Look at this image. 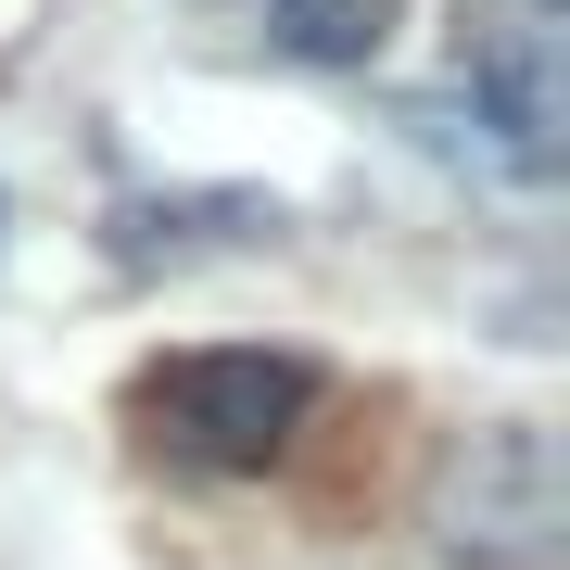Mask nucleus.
<instances>
[{"label":"nucleus","mask_w":570,"mask_h":570,"mask_svg":"<svg viewBox=\"0 0 570 570\" xmlns=\"http://www.w3.org/2000/svg\"><path fill=\"white\" fill-rule=\"evenodd\" d=\"M558 13H570V0H520V26H558Z\"/></svg>","instance_id":"6"},{"label":"nucleus","mask_w":570,"mask_h":570,"mask_svg":"<svg viewBox=\"0 0 570 570\" xmlns=\"http://www.w3.org/2000/svg\"><path fill=\"white\" fill-rule=\"evenodd\" d=\"M469 140H494L520 178H558V26L469 39Z\"/></svg>","instance_id":"3"},{"label":"nucleus","mask_w":570,"mask_h":570,"mask_svg":"<svg viewBox=\"0 0 570 570\" xmlns=\"http://www.w3.org/2000/svg\"><path fill=\"white\" fill-rule=\"evenodd\" d=\"M305 406H317V367H305V355H242V343L165 355L153 381H140L153 444L190 456V469H266L292 431H305Z\"/></svg>","instance_id":"2"},{"label":"nucleus","mask_w":570,"mask_h":570,"mask_svg":"<svg viewBox=\"0 0 570 570\" xmlns=\"http://www.w3.org/2000/svg\"><path fill=\"white\" fill-rule=\"evenodd\" d=\"M190 242H279V204H254V190H178V204H127L115 216V254L127 266L190 254Z\"/></svg>","instance_id":"4"},{"label":"nucleus","mask_w":570,"mask_h":570,"mask_svg":"<svg viewBox=\"0 0 570 570\" xmlns=\"http://www.w3.org/2000/svg\"><path fill=\"white\" fill-rule=\"evenodd\" d=\"M431 546L456 570H558L570 558V482L546 419H494L431 469Z\"/></svg>","instance_id":"1"},{"label":"nucleus","mask_w":570,"mask_h":570,"mask_svg":"<svg viewBox=\"0 0 570 570\" xmlns=\"http://www.w3.org/2000/svg\"><path fill=\"white\" fill-rule=\"evenodd\" d=\"M393 26V0H266V39L292 63H367Z\"/></svg>","instance_id":"5"}]
</instances>
